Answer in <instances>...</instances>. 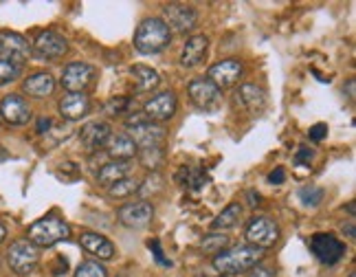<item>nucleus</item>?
I'll list each match as a JSON object with an SVG mask.
<instances>
[{
	"mask_svg": "<svg viewBox=\"0 0 356 277\" xmlns=\"http://www.w3.org/2000/svg\"><path fill=\"white\" fill-rule=\"evenodd\" d=\"M238 102L249 110L251 115H262L266 108V90L257 84H242L236 93Z\"/></svg>",
	"mask_w": 356,
	"mask_h": 277,
	"instance_id": "21",
	"label": "nucleus"
},
{
	"mask_svg": "<svg viewBox=\"0 0 356 277\" xmlns=\"http://www.w3.org/2000/svg\"><path fill=\"white\" fill-rule=\"evenodd\" d=\"M0 119L9 126H24L31 119V108L20 95H7L0 102Z\"/></svg>",
	"mask_w": 356,
	"mask_h": 277,
	"instance_id": "14",
	"label": "nucleus"
},
{
	"mask_svg": "<svg viewBox=\"0 0 356 277\" xmlns=\"http://www.w3.org/2000/svg\"><path fill=\"white\" fill-rule=\"evenodd\" d=\"M108 155H111L115 161H130L132 157H136V152H139V148H136V143L132 141V138L121 132V134H113L111 138H108Z\"/></svg>",
	"mask_w": 356,
	"mask_h": 277,
	"instance_id": "23",
	"label": "nucleus"
},
{
	"mask_svg": "<svg viewBox=\"0 0 356 277\" xmlns=\"http://www.w3.org/2000/svg\"><path fill=\"white\" fill-rule=\"evenodd\" d=\"M262 260V248L251 246V244H242L234 248H225L216 258H213V269L220 275H240L251 271L253 267L259 264Z\"/></svg>",
	"mask_w": 356,
	"mask_h": 277,
	"instance_id": "1",
	"label": "nucleus"
},
{
	"mask_svg": "<svg viewBox=\"0 0 356 277\" xmlns=\"http://www.w3.org/2000/svg\"><path fill=\"white\" fill-rule=\"evenodd\" d=\"M111 132H113L111 123H106V121H90V123H86L84 128H81L79 141H81V145H84V150L95 152V150H99V148H104L108 143V138L113 136Z\"/></svg>",
	"mask_w": 356,
	"mask_h": 277,
	"instance_id": "16",
	"label": "nucleus"
},
{
	"mask_svg": "<svg viewBox=\"0 0 356 277\" xmlns=\"http://www.w3.org/2000/svg\"><path fill=\"white\" fill-rule=\"evenodd\" d=\"M128 136L136 143V148H156L163 143V138H165V130H163L159 123H152V121H145L141 126H134L130 128Z\"/></svg>",
	"mask_w": 356,
	"mask_h": 277,
	"instance_id": "18",
	"label": "nucleus"
},
{
	"mask_svg": "<svg viewBox=\"0 0 356 277\" xmlns=\"http://www.w3.org/2000/svg\"><path fill=\"white\" fill-rule=\"evenodd\" d=\"M207 49H209V38L207 35H191L185 47H183V53H181V64L185 68H194L198 64L204 62V58H207Z\"/></svg>",
	"mask_w": 356,
	"mask_h": 277,
	"instance_id": "20",
	"label": "nucleus"
},
{
	"mask_svg": "<svg viewBox=\"0 0 356 277\" xmlns=\"http://www.w3.org/2000/svg\"><path fill=\"white\" fill-rule=\"evenodd\" d=\"M249 277H275V273H273V269H268V267H253L251 269V273H249Z\"/></svg>",
	"mask_w": 356,
	"mask_h": 277,
	"instance_id": "40",
	"label": "nucleus"
},
{
	"mask_svg": "<svg viewBox=\"0 0 356 277\" xmlns=\"http://www.w3.org/2000/svg\"><path fill=\"white\" fill-rule=\"evenodd\" d=\"M172 42V31L163 18H145L134 33V49L143 55H156Z\"/></svg>",
	"mask_w": 356,
	"mask_h": 277,
	"instance_id": "2",
	"label": "nucleus"
},
{
	"mask_svg": "<svg viewBox=\"0 0 356 277\" xmlns=\"http://www.w3.org/2000/svg\"><path fill=\"white\" fill-rule=\"evenodd\" d=\"M354 84H356L354 79H350V81H348V95H350V100H354Z\"/></svg>",
	"mask_w": 356,
	"mask_h": 277,
	"instance_id": "45",
	"label": "nucleus"
},
{
	"mask_svg": "<svg viewBox=\"0 0 356 277\" xmlns=\"http://www.w3.org/2000/svg\"><path fill=\"white\" fill-rule=\"evenodd\" d=\"M117 218H119V223L123 227H128V229H143V227H147L149 223H152L154 207L149 205L147 200L128 203L117 212Z\"/></svg>",
	"mask_w": 356,
	"mask_h": 277,
	"instance_id": "11",
	"label": "nucleus"
},
{
	"mask_svg": "<svg viewBox=\"0 0 356 277\" xmlns=\"http://www.w3.org/2000/svg\"><path fill=\"white\" fill-rule=\"evenodd\" d=\"M136 191H139V181L126 176V178H121V181H117L115 185L108 187V196H111V198H128Z\"/></svg>",
	"mask_w": 356,
	"mask_h": 277,
	"instance_id": "29",
	"label": "nucleus"
},
{
	"mask_svg": "<svg viewBox=\"0 0 356 277\" xmlns=\"http://www.w3.org/2000/svg\"><path fill=\"white\" fill-rule=\"evenodd\" d=\"M68 271V262L64 258H58V267L53 269V275H64Z\"/></svg>",
	"mask_w": 356,
	"mask_h": 277,
	"instance_id": "41",
	"label": "nucleus"
},
{
	"mask_svg": "<svg viewBox=\"0 0 356 277\" xmlns=\"http://www.w3.org/2000/svg\"><path fill=\"white\" fill-rule=\"evenodd\" d=\"M130 174V163L128 161H111L99 168L97 172V183L104 187H111L115 185L121 178H126Z\"/></svg>",
	"mask_w": 356,
	"mask_h": 277,
	"instance_id": "24",
	"label": "nucleus"
},
{
	"mask_svg": "<svg viewBox=\"0 0 356 277\" xmlns=\"http://www.w3.org/2000/svg\"><path fill=\"white\" fill-rule=\"evenodd\" d=\"M242 71H244L242 62L236 60V58H231V60H222V62L213 64L209 68V73H207V79L211 81L213 86L225 90V88H231V86L238 84L240 77H242Z\"/></svg>",
	"mask_w": 356,
	"mask_h": 277,
	"instance_id": "13",
	"label": "nucleus"
},
{
	"mask_svg": "<svg viewBox=\"0 0 356 277\" xmlns=\"http://www.w3.org/2000/svg\"><path fill=\"white\" fill-rule=\"evenodd\" d=\"M22 90L29 97H35V100H44V97L53 95V90H56V79L47 71L33 73L22 81Z\"/></svg>",
	"mask_w": 356,
	"mask_h": 277,
	"instance_id": "22",
	"label": "nucleus"
},
{
	"mask_svg": "<svg viewBox=\"0 0 356 277\" xmlns=\"http://www.w3.org/2000/svg\"><path fill=\"white\" fill-rule=\"evenodd\" d=\"M7 264L16 275H31L40 264V248L29 240H16L7 251Z\"/></svg>",
	"mask_w": 356,
	"mask_h": 277,
	"instance_id": "5",
	"label": "nucleus"
},
{
	"mask_svg": "<svg viewBox=\"0 0 356 277\" xmlns=\"http://www.w3.org/2000/svg\"><path fill=\"white\" fill-rule=\"evenodd\" d=\"M246 198H249V207H257L259 205V200H262V196H259L257 191H246Z\"/></svg>",
	"mask_w": 356,
	"mask_h": 277,
	"instance_id": "42",
	"label": "nucleus"
},
{
	"mask_svg": "<svg viewBox=\"0 0 356 277\" xmlns=\"http://www.w3.org/2000/svg\"><path fill=\"white\" fill-rule=\"evenodd\" d=\"M49 128H51V119H44L42 117V119L38 121V132H47Z\"/></svg>",
	"mask_w": 356,
	"mask_h": 277,
	"instance_id": "43",
	"label": "nucleus"
},
{
	"mask_svg": "<svg viewBox=\"0 0 356 277\" xmlns=\"http://www.w3.org/2000/svg\"><path fill=\"white\" fill-rule=\"evenodd\" d=\"M163 185H165V181H163V176L159 172H152V174H147L145 176V181L143 185H139V193L141 196H149V193H159L163 189Z\"/></svg>",
	"mask_w": 356,
	"mask_h": 277,
	"instance_id": "33",
	"label": "nucleus"
},
{
	"mask_svg": "<svg viewBox=\"0 0 356 277\" xmlns=\"http://www.w3.org/2000/svg\"><path fill=\"white\" fill-rule=\"evenodd\" d=\"M218 277H227V275H218Z\"/></svg>",
	"mask_w": 356,
	"mask_h": 277,
	"instance_id": "48",
	"label": "nucleus"
},
{
	"mask_svg": "<svg viewBox=\"0 0 356 277\" xmlns=\"http://www.w3.org/2000/svg\"><path fill=\"white\" fill-rule=\"evenodd\" d=\"M176 181L181 183L183 187L191 189V191H198L207 185V174H204L200 168H181V172L176 174Z\"/></svg>",
	"mask_w": 356,
	"mask_h": 277,
	"instance_id": "26",
	"label": "nucleus"
},
{
	"mask_svg": "<svg viewBox=\"0 0 356 277\" xmlns=\"http://www.w3.org/2000/svg\"><path fill=\"white\" fill-rule=\"evenodd\" d=\"M308 246H310L312 255L317 258L321 264H327V267H332L337 262L343 260V255L348 251L346 242L339 240L334 233H314V235H310Z\"/></svg>",
	"mask_w": 356,
	"mask_h": 277,
	"instance_id": "4",
	"label": "nucleus"
},
{
	"mask_svg": "<svg viewBox=\"0 0 356 277\" xmlns=\"http://www.w3.org/2000/svg\"><path fill=\"white\" fill-rule=\"evenodd\" d=\"M163 22L172 33H187L198 24V11L191 5L172 3L163 7Z\"/></svg>",
	"mask_w": 356,
	"mask_h": 277,
	"instance_id": "9",
	"label": "nucleus"
},
{
	"mask_svg": "<svg viewBox=\"0 0 356 277\" xmlns=\"http://www.w3.org/2000/svg\"><path fill=\"white\" fill-rule=\"evenodd\" d=\"M66 51H68L66 38L60 35L58 31H51V29L40 31L31 45V55H35L40 60H58Z\"/></svg>",
	"mask_w": 356,
	"mask_h": 277,
	"instance_id": "10",
	"label": "nucleus"
},
{
	"mask_svg": "<svg viewBox=\"0 0 356 277\" xmlns=\"http://www.w3.org/2000/svg\"><path fill=\"white\" fill-rule=\"evenodd\" d=\"M20 75H22V68H20V66L11 64V62H5V60H0V86L11 84V81H16Z\"/></svg>",
	"mask_w": 356,
	"mask_h": 277,
	"instance_id": "34",
	"label": "nucleus"
},
{
	"mask_svg": "<svg viewBox=\"0 0 356 277\" xmlns=\"http://www.w3.org/2000/svg\"><path fill=\"white\" fill-rule=\"evenodd\" d=\"M312 157H314V152L310 148H299L295 155V165H310Z\"/></svg>",
	"mask_w": 356,
	"mask_h": 277,
	"instance_id": "38",
	"label": "nucleus"
},
{
	"mask_svg": "<svg viewBox=\"0 0 356 277\" xmlns=\"http://www.w3.org/2000/svg\"><path fill=\"white\" fill-rule=\"evenodd\" d=\"M343 233H348V238H354L356 231H354V220H350L348 225H343Z\"/></svg>",
	"mask_w": 356,
	"mask_h": 277,
	"instance_id": "44",
	"label": "nucleus"
},
{
	"mask_svg": "<svg viewBox=\"0 0 356 277\" xmlns=\"http://www.w3.org/2000/svg\"><path fill=\"white\" fill-rule=\"evenodd\" d=\"M299 198L308 207H317V205L323 203V189L317 187V185H306V187L299 189Z\"/></svg>",
	"mask_w": 356,
	"mask_h": 277,
	"instance_id": "31",
	"label": "nucleus"
},
{
	"mask_svg": "<svg viewBox=\"0 0 356 277\" xmlns=\"http://www.w3.org/2000/svg\"><path fill=\"white\" fill-rule=\"evenodd\" d=\"M68 235H71V227H68L66 220H62L58 216H47V218L35 220V223L29 227V231H26V240L38 248H49V246H56V244L68 240Z\"/></svg>",
	"mask_w": 356,
	"mask_h": 277,
	"instance_id": "3",
	"label": "nucleus"
},
{
	"mask_svg": "<svg viewBox=\"0 0 356 277\" xmlns=\"http://www.w3.org/2000/svg\"><path fill=\"white\" fill-rule=\"evenodd\" d=\"M147 246L154 251V260L159 262L161 267H172V262H170V260H165V255H163V251H161V242H159V240H149V244H147Z\"/></svg>",
	"mask_w": 356,
	"mask_h": 277,
	"instance_id": "37",
	"label": "nucleus"
},
{
	"mask_svg": "<svg viewBox=\"0 0 356 277\" xmlns=\"http://www.w3.org/2000/svg\"><path fill=\"white\" fill-rule=\"evenodd\" d=\"M325 134H327V126H325V123H314V126L308 130L310 141H323Z\"/></svg>",
	"mask_w": 356,
	"mask_h": 277,
	"instance_id": "36",
	"label": "nucleus"
},
{
	"mask_svg": "<svg viewBox=\"0 0 356 277\" xmlns=\"http://www.w3.org/2000/svg\"><path fill=\"white\" fill-rule=\"evenodd\" d=\"M95 79V68L86 62H73L64 68L60 84L68 90V93H84L88 86H92Z\"/></svg>",
	"mask_w": 356,
	"mask_h": 277,
	"instance_id": "12",
	"label": "nucleus"
},
{
	"mask_svg": "<svg viewBox=\"0 0 356 277\" xmlns=\"http://www.w3.org/2000/svg\"><path fill=\"white\" fill-rule=\"evenodd\" d=\"M130 106V100L128 97H113L111 102H106L104 106V115L106 117H115V115H123L126 113V108Z\"/></svg>",
	"mask_w": 356,
	"mask_h": 277,
	"instance_id": "35",
	"label": "nucleus"
},
{
	"mask_svg": "<svg viewBox=\"0 0 356 277\" xmlns=\"http://www.w3.org/2000/svg\"><path fill=\"white\" fill-rule=\"evenodd\" d=\"M187 93L191 97V104L198 110H204V113H216V110L222 106V90L213 86L211 81L204 77L191 79Z\"/></svg>",
	"mask_w": 356,
	"mask_h": 277,
	"instance_id": "7",
	"label": "nucleus"
},
{
	"mask_svg": "<svg viewBox=\"0 0 356 277\" xmlns=\"http://www.w3.org/2000/svg\"><path fill=\"white\" fill-rule=\"evenodd\" d=\"M136 155H139V161H141L143 168L152 170V172H156L163 165V161H165V152H163L161 145H156V148H143V150L136 152Z\"/></svg>",
	"mask_w": 356,
	"mask_h": 277,
	"instance_id": "28",
	"label": "nucleus"
},
{
	"mask_svg": "<svg viewBox=\"0 0 356 277\" xmlns=\"http://www.w3.org/2000/svg\"><path fill=\"white\" fill-rule=\"evenodd\" d=\"M90 113V100L86 93H66L60 100V115L66 121H79Z\"/></svg>",
	"mask_w": 356,
	"mask_h": 277,
	"instance_id": "17",
	"label": "nucleus"
},
{
	"mask_svg": "<svg viewBox=\"0 0 356 277\" xmlns=\"http://www.w3.org/2000/svg\"><path fill=\"white\" fill-rule=\"evenodd\" d=\"M176 95L172 90H163L159 95H154L152 100H147L143 106V115L147 117V121H168L174 117L176 113Z\"/></svg>",
	"mask_w": 356,
	"mask_h": 277,
	"instance_id": "15",
	"label": "nucleus"
},
{
	"mask_svg": "<svg viewBox=\"0 0 356 277\" xmlns=\"http://www.w3.org/2000/svg\"><path fill=\"white\" fill-rule=\"evenodd\" d=\"M229 246V238L225 233H211V235H204V240L200 242V248L207 253H213L218 255L220 251H225V248Z\"/></svg>",
	"mask_w": 356,
	"mask_h": 277,
	"instance_id": "30",
	"label": "nucleus"
},
{
	"mask_svg": "<svg viewBox=\"0 0 356 277\" xmlns=\"http://www.w3.org/2000/svg\"><path fill=\"white\" fill-rule=\"evenodd\" d=\"M29 58H31L29 40L16 31H0V60L22 68Z\"/></svg>",
	"mask_w": 356,
	"mask_h": 277,
	"instance_id": "8",
	"label": "nucleus"
},
{
	"mask_svg": "<svg viewBox=\"0 0 356 277\" xmlns=\"http://www.w3.org/2000/svg\"><path fill=\"white\" fill-rule=\"evenodd\" d=\"M73 277H108V271L104 264H99V262L90 260V262H81Z\"/></svg>",
	"mask_w": 356,
	"mask_h": 277,
	"instance_id": "32",
	"label": "nucleus"
},
{
	"mask_svg": "<svg viewBox=\"0 0 356 277\" xmlns=\"http://www.w3.org/2000/svg\"><path fill=\"white\" fill-rule=\"evenodd\" d=\"M286 181V172H284V168H275L270 174H268V183H273V185H280V183H284Z\"/></svg>",
	"mask_w": 356,
	"mask_h": 277,
	"instance_id": "39",
	"label": "nucleus"
},
{
	"mask_svg": "<svg viewBox=\"0 0 356 277\" xmlns=\"http://www.w3.org/2000/svg\"><path fill=\"white\" fill-rule=\"evenodd\" d=\"M7 238V229H5V225L3 223H0V242H3Z\"/></svg>",
	"mask_w": 356,
	"mask_h": 277,
	"instance_id": "46",
	"label": "nucleus"
},
{
	"mask_svg": "<svg viewBox=\"0 0 356 277\" xmlns=\"http://www.w3.org/2000/svg\"><path fill=\"white\" fill-rule=\"evenodd\" d=\"M350 277H356V275H354V273H350Z\"/></svg>",
	"mask_w": 356,
	"mask_h": 277,
	"instance_id": "47",
	"label": "nucleus"
},
{
	"mask_svg": "<svg viewBox=\"0 0 356 277\" xmlns=\"http://www.w3.org/2000/svg\"><path fill=\"white\" fill-rule=\"evenodd\" d=\"M240 218H242V205L240 203H231V205H227L225 209L216 216V220H213V229H218V231H222V229H234L238 223H240Z\"/></svg>",
	"mask_w": 356,
	"mask_h": 277,
	"instance_id": "27",
	"label": "nucleus"
},
{
	"mask_svg": "<svg viewBox=\"0 0 356 277\" xmlns=\"http://www.w3.org/2000/svg\"><path fill=\"white\" fill-rule=\"evenodd\" d=\"M246 240L251 246L264 251V248L275 246V242L280 240V227L270 216H253L246 225Z\"/></svg>",
	"mask_w": 356,
	"mask_h": 277,
	"instance_id": "6",
	"label": "nucleus"
},
{
	"mask_svg": "<svg viewBox=\"0 0 356 277\" xmlns=\"http://www.w3.org/2000/svg\"><path fill=\"white\" fill-rule=\"evenodd\" d=\"M132 79H134V90L136 93H149L161 84V77L154 68L136 64L132 66Z\"/></svg>",
	"mask_w": 356,
	"mask_h": 277,
	"instance_id": "25",
	"label": "nucleus"
},
{
	"mask_svg": "<svg viewBox=\"0 0 356 277\" xmlns=\"http://www.w3.org/2000/svg\"><path fill=\"white\" fill-rule=\"evenodd\" d=\"M79 244L84 251H88L90 255L99 258V260H113L115 258V244L104 238L102 233H95V231H84L79 235Z\"/></svg>",
	"mask_w": 356,
	"mask_h": 277,
	"instance_id": "19",
	"label": "nucleus"
}]
</instances>
